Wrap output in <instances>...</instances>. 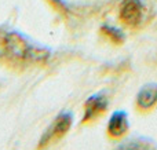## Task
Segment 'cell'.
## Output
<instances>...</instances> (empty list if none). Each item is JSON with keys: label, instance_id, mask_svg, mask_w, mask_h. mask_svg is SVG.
<instances>
[{"label": "cell", "instance_id": "1", "mask_svg": "<svg viewBox=\"0 0 157 150\" xmlns=\"http://www.w3.org/2000/svg\"><path fill=\"white\" fill-rule=\"evenodd\" d=\"M50 57V50L30 43L17 32H0V61L13 63L44 62Z\"/></svg>", "mask_w": 157, "mask_h": 150}, {"label": "cell", "instance_id": "2", "mask_svg": "<svg viewBox=\"0 0 157 150\" xmlns=\"http://www.w3.org/2000/svg\"><path fill=\"white\" fill-rule=\"evenodd\" d=\"M72 124H73V114L71 112H61L40 138L39 148H46L50 143L57 142L61 138H63L71 129Z\"/></svg>", "mask_w": 157, "mask_h": 150}, {"label": "cell", "instance_id": "3", "mask_svg": "<svg viewBox=\"0 0 157 150\" xmlns=\"http://www.w3.org/2000/svg\"><path fill=\"white\" fill-rule=\"evenodd\" d=\"M142 14H144V4L141 0H123L120 4L119 17L125 26H138L142 19Z\"/></svg>", "mask_w": 157, "mask_h": 150}, {"label": "cell", "instance_id": "4", "mask_svg": "<svg viewBox=\"0 0 157 150\" xmlns=\"http://www.w3.org/2000/svg\"><path fill=\"white\" fill-rule=\"evenodd\" d=\"M108 109V98L103 94H94L84 102V116L83 123L91 121L101 116Z\"/></svg>", "mask_w": 157, "mask_h": 150}, {"label": "cell", "instance_id": "5", "mask_svg": "<svg viewBox=\"0 0 157 150\" xmlns=\"http://www.w3.org/2000/svg\"><path fill=\"white\" fill-rule=\"evenodd\" d=\"M128 114L125 110H116L110 116L108 123V134L112 138H121L128 131Z\"/></svg>", "mask_w": 157, "mask_h": 150}, {"label": "cell", "instance_id": "6", "mask_svg": "<svg viewBox=\"0 0 157 150\" xmlns=\"http://www.w3.org/2000/svg\"><path fill=\"white\" fill-rule=\"evenodd\" d=\"M136 105L142 110H149L157 105V84H145L136 95Z\"/></svg>", "mask_w": 157, "mask_h": 150}, {"label": "cell", "instance_id": "7", "mask_svg": "<svg viewBox=\"0 0 157 150\" xmlns=\"http://www.w3.org/2000/svg\"><path fill=\"white\" fill-rule=\"evenodd\" d=\"M101 32L113 44H121L123 41H124V33L120 29H117V28L112 26V25H103V26L101 28Z\"/></svg>", "mask_w": 157, "mask_h": 150}]
</instances>
